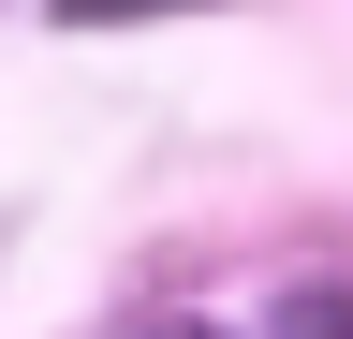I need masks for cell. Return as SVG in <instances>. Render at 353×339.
<instances>
[{
    "label": "cell",
    "mask_w": 353,
    "mask_h": 339,
    "mask_svg": "<svg viewBox=\"0 0 353 339\" xmlns=\"http://www.w3.org/2000/svg\"><path fill=\"white\" fill-rule=\"evenodd\" d=\"M74 30H132V15H176V0H59Z\"/></svg>",
    "instance_id": "6da1fadb"
},
{
    "label": "cell",
    "mask_w": 353,
    "mask_h": 339,
    "mask_svg": "<svg viewBox=\"0 0 353 339\" xmlns=\"http://www.w3.org/2000/svg\"><path fill=\"white\" fill-rule=\"evenodd\" d=\"M294 339H353V295H309V310H294Z\"/></svg>",
    "instance_id": "7a4b0ae2"
}]
</instances>
